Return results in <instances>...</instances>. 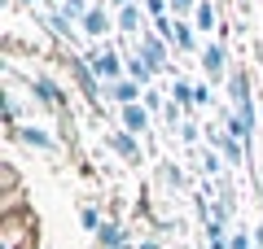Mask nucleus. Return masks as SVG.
<instances>
[{
    "instance_id": "1",
    "label": "nucleus",
    "mask_w": 263,
    "mask_h": 249,
    "mask_svg": "<svg viewBox=\"0 0 263 249\" xmlns=\"http://www.w3.org/2000/svg\"><path fill=\"white\" fill-rule=\"evenodd\" d=\"M88 70L101 74V79H114V74H119V53H114V48H97V53H88Z\"/></svg>"
},
{
    "instance_id": "2",
    "label": "nucleus",
    "mask_w": 263,
    "mask_h": 249,
    "mask_svg": "<svg viewBox=\"0 0 263 249\" xmlns=\"http://www.w3.org/2000/svg\"><path fill=\"white\" fill-rule=\"evenodd\" d=\"M141 57H145L149 70H162V66H167V48H162V39L158 35H141Z\"/></svg>"
},
{
    "instance_id": "3",
    "label": "nucleus",
    "mask_w": 263,
    "mask_h": 249,
    "mask_svg": "<svg viewBox=\"0 0 263 249\" xmlns=\"http://www.w3.org/2000/svg\"><path fill=\"white\" fill-rule=\"evenodd\" d=\"M13 136H18L22 144H31V149H44V153H53V149H57L53 136H48V131H40V127H18Z\"/></svg>"
},
{
    "instance_id": "4",
    "label": "nucleus",
    "mask_w": 263,
    "mask_h": 249,
    "mask_svg": "<svg viewBox=\"0 0 263 249\" xmlns=\"http://www.w3.org/2000/svg\"><path fill=\"white\" fill-rule=\"evenodd\" d=\"M224 57H228V53H224V48H219V44H211L206 53H202V70H206V74H211V79H215V83L224 79Z\"/></svg>"
},
{
    "instance_id": "5",
    "label": "nucleus",
    "mask_w": 263,
    "mask_h": 249,
    "mask_svg": "<svg viewBox=\"0 0 263 249\" xmlns=\"http://www.w3.org/2000/svg\"><path fill=\"white\" fill-rule=\"evenodd\" d=\"M119 118H123V127H127L132 136H141V131L149 127V114H145L141 105H123V114H119Z\"/></svg>"
},
{
    "instance_id": "6",
    "label": "nucleus",
    "mask_w": 263,
    "mask_h": 249,
    "mask_svg": "<svg viewBox=\"0 0 263 249\" xmlns=\"http://www.w3.org/2000/svg\"><path fill=\"white\" fill-rule=\"evenodd\" d=\"M35 96H40L44 105H53V110L62 105V92H57V83L48 79V74H40V79H35Z\"/></svg>"
},
{
    "instance_id": "7",
    "label": "nucleus",
    "mask_w": 263,
    "mask_h": 249,
    "mask_svg": "<svg viewBox=\"0 0 263 249\" xmlns=\"http://www.w3.org/2000/svg\"><path fill=\"white\" fill-rule=\"evenodd\" d=\"M105 31H110V18H105V9H92L84 18V35H92V39H101Z\"/></svg>"
},
{
    "instance_id": "8",
    "label": "nucleus",
    "mask_w": 263,
    "mask_h": 249,
    "mask_svg": "<svg viewBox=\"0 0 263 249\" xmlns=\"http://www.w3.org/2000/svg\"><path fill=\"white\" fill-rule=\"evenodd\" d=\"M88 13H92V9H88L84 0H66V5H62V9H57V13H53V18H57V22H75V18H79V22H84V18H88Z\"/></svg>"
},
{
    "instance_id": "9",
    "label": "nucleus",
    "mask_w": 263,
    "mask_h": 249,
    "mask_svg": "<svg viewBox=\"0 0 263 249\" xmlns=\"http://www.w3.org/2000/svg\"><path fill=\"white\" fill-rule=\"evenodd\" d=\"M141 22H145V18H141V9H136V5H127V9L119 13V27L127 31V35H136V39H141Z\"/></svg>"
},
{
    "instance_id": "10",
    "label": "nucleus",
    "mask_w": 263,
    "mask_h": 249,
    "mask_svg": "<svg viewBox=\"0 0 263 249\" xmlns=\"http://www.w3.org/2000/svg\"><path fill=\"white\" fill-rule=\"evenodd\" d=\"M110 96H114L119 105H136V83H127V79L110 83Z\"/></svg>"
},
{
    "instance_id": "11",
    "label": "nucleus",
    "mask_w": 263,
    "mask_h": 249,
    "mask_svg": "<svg viewBox=\"0 0 263 249\" xmlns=\"http://www.w3.org/2000/svg\"><path fill=\"white\" fill-rule=\"evenodd\" d=\"M110 144H114V149H119V153H123V157H127V162H141V153H136V144H132V140H127V136H110Z\"/></svg>"
},
{
    "instance_id": "12",
    "label": "nucleus",
    "mask_w": 263,
    "mask_h": 249,
    "mask_svg": "<svg viewBox=\"0 0 263 249\" xmlns=\"http://www.w3.org/2000/svg\"><path fill=\"white\" fill-rule=\"evenodd\" d=\"M97 236H101V245H110V249H123V236H119V227H101Z\"/></svg>"
},
{
    "instance_id": "13",
    "label": "nucleus",
    "mask_w": 263,
    "mask_h": 249,
    "mask_svg": "<svg viewBox=\"0 0 263 249\" xmlns=\"http://www.w3.org/2000/svg\"><path fill=\"white\" fill-rule=\"evenodd\" d=\"M197 27H202V31L215 27V9H211V5H197Z\"/></svg>"
},
{
    "instance_id": "14",
    "label": "nucleus",
    "mask_w": 263,
    "mask_h": 249,
    "mask_svg": "<svg viewBox=\"0 0 263 249\" xmlns=\"http://www.w3.org/2000/svg\"><path fill=\"white\" fill-rule=\"evenodd\" d=\"M127 70H132V79H149V66H145V57H132V61H127Z\"/></svg>"
},
{
    "instance_id": "15",
    "label": "nucleus",
    "mask_w": 263,
    "mask_h": 249,
    "mask_svg": "<svg viewBox=\"0 0 263 249\" xmlns=\"http://www.w3.org/2000/svg\"><path fill=\"white\" fill-rule=\"evenodd\" d=\"M176 44H180V48H193V35H189L184 22H176Z\"/></svg>"
},
{
    "instance_id": "16",
    "label": "nucleus",
    "mask_w": 263,
    "mask_h": 249,
    "mask_svg": "<svg viewBox=\"0 0 263 249\" xmlns=\"http://www.w3.org/2000/svg\"><path fill=\"white\" fill-rule=\"evenodd\" d=\"M171 92H176V101H180V105H189V101H193V88H189V83H176Z\"/></svg>"
},
{
    "instance_id": "17",
    "label": "nucleus",
    "mask_w": 263,
    "mask_h": 249,
    "mask_svg": "<svg viewBox=\"0 0 263 249\" xmlns=\"http://www.w3.org/2000/svg\"><path fill=\"white\" fill-rule=\"evenodd\" d=\"M167 5H171V13H180V18H184V13H189V9H193L197 0H167Z\"/></svg>"
},
{
    "instance_id": "18",
    "label": "nucleus",
    "mask_w": 263,
    "mask_h": 249,
    "mask_svg": "<svg viewBox=\"0 0 263 249\" xmlns=\"http://www.w3.org/2000/svg\"><path fill=\"white\" fill-rule=\"evenodd\" d=\"M202 171H206V175H219V157L206 153V157H202Z\"/></svg>"
},
{
    "instance_id": "19",
    "label": "nucleus",
    "mask_w": 263,
    "mask_h": 249,
    "mask_svg": "<svg viewBox=\"0 0 263 249\" xmlns=\"http://www.w3.org/2000/svg\"><path fill=\"white\" fill-rule=\"evenodd\" d=\"M233 249H250V236H246V232H237V236H233Z\"/></svg>"
},
{
    "instance_id": "20",
    "label": "nucleus",
    "mask_w": 263,
    "mask_h": 249,
    "mask_svg": "<svg viewBox=\"0 0 263 249\" xmlns=\"http://www.w3.org/2000/svg\"><path fill=\"white\" fill-rule=\"evenodd\" d=\"M114 5H123V9H127V5H132V0H114Z\"/></svg>"
},
{
    "instance_id": "21",
    "label": "nucleus",
    "mask_w": 263,
    "mask_h": 249,
    "mask_svg": "<svg viewBox=\"0 0 263 249\" xmlns=\"http://www.w3.org/2000/svg\"><path fill=\"white\" fill-rule=\"evenodd\" d=\"M48 5H57V9H62V5H66V0H48Z\"/></svg>"
},
{
    "instance_id": "22",
    "label": "nucleus",
    "mask_w": 263,
    "mask_h": 249,
    "mask_svg": "<svg viewBox=\"0 0 263 249\" xmlns=\"http://www.w3.org/2000/svg\"><path fill=\"white\" fill-rule=\"evenodd\" d=\"M241 5H246V0H241Z\"/></svg>"
}]
</instances>
